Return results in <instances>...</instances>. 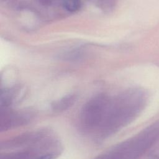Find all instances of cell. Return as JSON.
I'll return each instance as SVG.
<instances>
[{"mask_svg":"<svg viewBox=\"0 0 159 159\" xmlns=\"http://www.w3.org/2000/svg\"><path fill=\"white\" fill-rule=\"evenodd\" d=\"M11 148L19 150L1 155V159H55L60 153L55 139L46 131L30 132Z\"/></svg>","mask_w":159,"mask_h":159,"instance_id":"cell-1","label":"cell"},{"mask_svg":"<svg viewBox=\"0 0 159 159\" xmlns=\"http://www.w3.org/2000/svg\"><path fill=\"white\" fill-rule=\"evenodd\" d=\"M137 140L124 142L99 155L94 159H135L138 155Z\"/></svg>","mask_w":159,"mask_h":159,"instance_id":"cell-2","label":"cell"},{"mask_svg":"<svg viewBox=\"0 0 159 159\" xmlns=\"http://www.w3.org/2000/svg\"><path fill=\"white\" fill-rule=\"evenodd\" d=\"M29 117L25 114H21L12 111L1 112V129L6 130L17 125H22L27 122Z\"/></svg>","mask_w":159,"mask_h":159,"instance_id":"cell-3","label":"cell"},{"mask_svg":"<svg viewBox=\"0 0 159 159\" xmlns=\"http://www.w3.org/2000/svg\"><path fill=\"white\" fill-rule=\"evenodd\" d=\"M75 96L73 94L64 96L62 98L54 101L52 104V109L55 112H59L63 111L73 105L75 101Z\"/></svg>","mask_w":159,"mask_h":159,"instance_id":"cell-4","label":"cell"},{"mask_svg":"<svg viewBox=\"0 0 159 159\" xmlns=\"http://www.w3.org/2000/svg\"><path fill=\"white\" fill-rule=\"evenodd\" d=\"M63 6L69 12H76L81 7V1L80 0H65Z\"/></svg>","mask_w":159,"mask_h":159,"instance_id":"cell-5","label":"cell"},{"mask_svg":"<svg viewBox=\"0 0 159 159\" xmlns=\"http://www.w3.org/2000/svg\"><path fill=\"white\" fill-rule=\"evenodd\" d=\"M39 2L44 6H48L52 3L53 0H39Z\"/></svg>","mask_w":159,"mask_h":159,"instance_id":"cell-6","label":"cell"}]
</instances>
